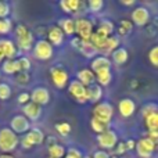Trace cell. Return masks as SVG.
Masks as SVG:
<instances>
[{
  "label": "cell",
  "mask_w": 158,
  "mask_h": 158,
  "mask_svg": "<svg viewBox=\"0 0 158 158\" xmlns=\"http://www.w3.org/2000/svg\"><path fill=\"white\" fill-rule=\"evenodd\" d=\"M144 123L148 131H158V112L147 115L144 118Z\"/></svg>",
  "instance_id": "d6a6232c"
},
{
  "label": "cell",
  "mask_w": 158,
  "mask_h": 158,
  "mask_svg": "<svg viewBox=\"0 0 158 158\" xmlns=\"http://www.w3.org/2000/svg\"><path fill=\"white\" fill-rule=\"evenodd\" d=\"M3 61H4V58H3V56H0V64H2Z\"/></svg>",
  "instance_id": "f5cc1de1"
},
{
  "label": "cell",
  "mask_w": 158,
  "mask_h": 158,
  "mask_svg": "<svg viewBox=\"0 0 158 158\" xmlns=\"http://www.w3.org/2000/svg\"><path fill=\"white\" fill-rule=\"evenodd\" d=\"M17 44L11 39H0V56L4 60H15L17 57Z\"/></svg>",
  "instance_id": "5bb4252c"
},
{
  "label": "cell",
  "mask_w": 158,
  "mask_h": 158,
  "mask_svg": "<svg viewBox=\"0 0 158 158\" xmlns=\"http://www.w3.org/2000/svg\"><path fill=\"white\" fill-rule=\"evenodd\" d=\"M133 22L129 21V19H121L119 21V25H118V36H128L132 33V31H133Z\"/></svg>",
  "instance_id": "83f0119b"
},
{
  "label": "cell",
  "mask_w": 158,
  "mask_h": 158,
  "mask_svg": "<svg viewBox=\"0 0 158 158\" xmlns=\"http://www.w3.org/2000/svg\"><path fill=\"white\" fill-rule=\"evenodd\" d=\"M92 158H111V157H110V154L104 150H96L94 153H93Z\"/></svg>",
  "instance_id": "f6af8a7d"
},
{
  "label": "cell",
  "mask_w": 158,
  "mask_h": 158,
  "mask_svg": "<svg viewBox=\"0 0 158 158\" xmlns=\"http://www.w3.org/2000/svg\"><path fill=\"white\" fill-rule=\"evenodd\" d=\"M19 146V137L10 128L0 129V151L3 154H11Z\"/></svg>",
  "instance_id": "7a4b0ae2"
},
{
  "label": "cell",
  "mask_w": 158,
  "mask_h": 158,
  "mask_svg": "<svg viewBox=\"0 0 158 158\" xmlns=\"http://www.w3.org/2000/svg\"><path fill=\"white\" fill-rule=\"evenodd\" d=\"M0 78H2V72H0Z\"/></svg>",
  "instance_id": "11a10c76"
},
{
  "label": "cell",
  "mask_w": 158,
  "mask_h": 158,
  "mask_svg": "<svg viewBox=\"0 0 158 158\" xmlns=\"http://www.w3.org/2000/svg\"><path fill=\"white\" fill-rule=\"evenodd\" d=\"M60 7L65 14H75L82 7V2L81 0H61Z\"/></svg>",
  "instance_id": "603a6c76"
},
{
  "label": "cell",
  "mask_w": 158,
  "mask_h": 158,
  "mask_svg": "<svg viewBox=\"0 0 158 158\" xmlns=\"http://www.w3.org/2000/svg\"><path fill=\"white\" fill-rule=\"evenodd\" d=\"M125 144H126V148H128V151L135 150V148H136V142H135L133 139H129V140H126V142H125Z\"/></svg>",
  "instance_id": "c3c4849f"
},
{
  "label": "cell",
  "mask_w": 158,
  "mask_h": 158,
  "mask_svg": "<svg viewBox=\"0 0 158 158\" xmlns=\"http://www.w3.org/2000/svg\"><path fill=\"white\" fill-rule=\"evenodd\" d=\"M11 13V7L7 2H0V19L8 18Z\"/></svg>",
  "instance_id": "60d3db41"
},
{
  "label": "cell",
  "mask_w": 158,
  "mask_h": 158,
  "mask_svg": "<svg viewBox=\"0 0 158 158\" xmlns=\"http://www.w3.org/2000/svg\"><path fill=\"white\" fill-rule=\"evenodd\" d=\"M22 112H24V117H27L31 122H35V121H38L39 118L42 117V112L43 111H42L40 106H38V104L31 101V103L22 106Z\"/></svg>",
  "instance_id": "e0dca14e"
},
{
  "label": "cell",
  "mask_w": 158,
  "mask_h": 158,
  "mask_svg": "<svg viewBox=\"0 0 158 158\" xmlns=\"http://www.w3.org/2000/svg\"><path fill=\"white\" fill-rule=\"evenodd\" d=\"M83 158H92V156H83Z\"/></svg>",
  "instance_id": "db71d44e"
},
{
  "label": "cell",
  "mask_w": 158,
  "mask_h": 158,
  "mask_svg": "<svg viewBox=\"0 0 158 158\" xmlns=\"http://www.w3.org/2000/svg\"><path fill=\"white\" fill-rule=\"evenodd\" d=\"M114 31H115V24L114 22H112L111 19H108V18H103V19H100V22H98L96 33L104 36V38H110V36H112Z\"/></svg>",
  "instance_id": "d6986e66"
},
{
  "label": "cell",
  "mask_w": 158,
  "mask_h": 158,
  "mask_svg": "<svg viewBox=\"0 0 158 158\" xmlns=\"http://www.w3.org/2000/svg\"><path fill=\"white\" fill-rule=\"evenodd\" d=\"M29 93H31V101L40 107L47 106L50 103V100H52V94H50L47 87L38 86L35 89H32V92H29Z\"/></svg>",
  "instance_id": "4fadbf2b"
},
{
  "label": "cell",
  "mask_w": 158,
  "mask_h": 158,
  "mask_svg": "<svg viewBox=\"0 0 158 158\" xmlns=\"http://www.w3.org/2000/svg\"><path fill=\"white\" fill-rule=\"evenodd\" d=\"M56 131L61 136H68L72 131V126L68 122H58V123H56Z\"/></svg>",
  "instance_id": "d590c367"
},
{
  "label": "cell",
  "mask_w": 158,
  "mask_h": 158,
  "mask_svg": "<svg viewBox=\"0 0 158 158\" xmlns=\"http://www.w3.org/2000/svg\"><path fill=\"white\" fill-rule=\"evenodd\" d=\"M14 33H15L17 49L22 50V52H31V50H33V46H35V36H33V33L31 32L24 24L17 25L15 29H14Z\"/></svg>",
  "instance_id": "6da1fadb"
},
{
  "label": "cell",
  "mask_w": 158,
  "mask_h": 158,
  "mask_svg": "<svg viewBox=\"0 0 158 158\" xmlns=\"http://www.w3.org/2000/svg\"><path fill=\"white\" fill-rule=\"evenodd\" d=\"M118 111H119L121 117L131 118L132 115L136 112V103L129 97L122 98V100H119V103H118Z\"/></svg>",
  "instance_id": "2e32d148"
},
{
  "label": "cell",
  "mask_w": 158,
  "mask_h": 158,
  "mask_svg": "<svg viewBox=\"0 0 158 158\" xmlns=\"http://www.w3.org/2000/svg\"><path fill=\"white\" fill-rule=\"evenodd\" d=\"M47 158H52V157H47Z\"/></svg>",
  "instance_id": "9f6ffc18"
},
{
  "label": "cell",
  "mask_w": 158,
  "mask_h": 158,
  "mask_svg": "<svg viewBox=\"0 0 158 158\" xmlns=\"http://www.w3.org/2000/svg\"><path fill=\"white\" fill-rule=\"evenodd\" d=\"M121 4L122 6H126V7H131V6H135L136 4V0H121Z\"/></svg>",
  "instance_id": "f907efd6"
},
{
  "label": "cell",
  "mask_w": 158,
  "mask_h": 158,
  "mask_svg": "<svg viewBox=\"0 0 158 158\" xmlns=\"http://www.w3.org/2000/svg\"><path fill=\"white\" fill-rule=\"evenodd\" d=\"M50 78L54 85V87H57L58 90H64L65 87H68L69 85V75L61 67H53L50 69Z\"/></svg>",
  "instance_id": "ba28073f"
},
{
  "label": "cell",
  "mask_w": 158,
  "mask_h": 158,
  "mask_svg": "<svg viewBox=\"0 0 158 158\" xmlns=\"http://www.w3.org/2000/svg\"><path fill=\"white\" fill-rule=\"evenodd\" d=\"M2 72L6 75H17L18 72H21L18 65V61L15 60H4L2 63Z\"/></svg>",
  "instance_id": "cb8c5ba5"
},
{
  "label": "cell",
  "mask_w": 158,
  "mask_h": 158,
  "mask_svg": "<svg viewBox=\"0 0 158 158\" xmlns=\"http://www.w3.org/2000/svg\"><path fill=\"white\" fill-rule=\"evenodd\" d=\"M96 140H97V144H98V147H100V150H104V151L112 150V148H115L118 144V135L115 131L108 129V131L97 135Z\"/></svg>",
  "instance_id": "52a82bcc"
},
{
  "label": "cell",
  "mask_w": 158,
  "mask_h": 158,
  "mask_svg": "<svg viewBox=\"0 0 158 158\" xmlns=\"http://www.w3.org/2000/svg\"><path fill=\"white\" fill-rule=\"evenodd\" d=\"M77 81L81 82L83 86L89 87L90 85L94 83L96 75L90 68H82V69H79V71L77 72Z\"/></svg>",
  "instance_id": "ffe728a7"
},
{
  "label": "cell",
  "mask_w": 158,
  "mask_h": 158,
  "mask_svg": "<svg viewBox=\"0 0 158 158\" xmlns=\"http://www.w3.org/2000/svg\"><path fill=\"white\" fill-rule=\"evenodd\" d=\"M79 44H81V39H79L78 36H75V38H72V39H71V46H72V47L78 49Z\"/></svg>",
  "instance_id": "681fc988"
},
{
  "label": "cell",
  "mask_w": 158,
  "mask_h": 158,
  "mask_svg": "<svg viewBox=\"0 0 158 158\" xmlns=\"http://www.w3.org/2000/svg\"><path fill=\"white\" fill-rule=\"evenodd\" d=\"M10 129L17 135H25L31 131V121L24 114L14 115L10 119Z\"/></svg>",
  "instance_id": "8fae6325"
},
{
  "label": "cell",
  "mask_w": 158,
  "mask_h": 158,
  "mask_svg": "<svg viewBox=\"0 0 158 158\" xmlns=\"http://www.w3.org/2000/svg\"><path fill=\"white\" fill-rule=\"evenodd\" d=\"M131 21L133 22V25L136 27H146V25L150 22V18H151V14H150V10L144 6H137L135 7V10L132 11L131 14Z\"/></svg>",
  "instance_id": "7c38bea8"
},
{
  "label": "cell",
  "mask_w": 158,
  "mask_h": 158,
  "mask_svg": "<svg viewBox=\"0 0 158 158\" xmlns=\"http://www.w3.org/2000/svg\"><path fill=\"white\" fill-rule=\"evenodd\" d=\"M107 39L108 38H104V36L94 32L92 35V38H90V42H92V44L97 49V52H104V50H106V44H107Z\"/></svg>",
  "instance_id": "f546056e"
},
{
  "label": "cell",
  "mask_w": 158,
  "mask_h": 158,
  "mask_svg": "<svg viewBox=\"0 0 158 158\" xmlns=\"http://www.w3.org/2000/svg\"><path fill=\"white\" fill-rule=\"evenodd\" d=\"M43 142L44 133L39 128H31V131L28 133L22 135V137H19V146L24 150H29L35 146H40Z\"/></svg>",
  "instance_id": "3957f363"
},
{
  "label": "cell",
  "mask_w": 158,
  "mask_h": 158,
  "mask_svg": "<svg viewBox=\"0 0 158 158\" xmlns=\"http://www.w3.org/2000/svg\"><path fill=\"white\" fill-rule=\"evenodd\" d=\"M119 44H121L119 36H117V35L110 36V38L107 39V44H106V50H104V53H106V54L111 53V54H112V53H114L115 50L118 49V47H121Z\"/></svg>",
  "instance_id": "4dcf8cb0"
},
{
  "label": "cell",
  "mask_w": 158,
  "mask_h": 158,
  "mask_svg": "<svg viewBox=\"0 0 158 158\" xmlns=\"http://www.w3.org/2000/svg\"><path fill=\"white\" fill-rule=\"evenodd\" d=\"M32 52L35 58H38L40 61H49L54 56V47L46 39H39V40L35 42V46H33Z\"/></svg>",
  "instance_id": "277c9868"
},
{
  "label": "cell",
  "mask_w": 158,
  "mask_h": 158,
  "mask_svg": "<svg viewBox=\"0 0 158 158\" xmlns=\"http://www.w3.org/2000/svg\"><path fill=\"white\" fill-rule=\"evenodd\" d=\"M94 28H93V22L90 19L81 17V18L75 19V33L81 40H90L92 35L94 33Z\"/></svg>",
  "instance_id": "8992f818"
},
{
  "label": "cell",
  "mask_w": 158,
  "mask_h": 158,
  "mask_svg": "<svg viewBox=\"0 0 158 158\" xmlns=\"http://www.w3.org/2000/svg\"><path fill=\"white\" fill-rule=\"evenodd\" d=\"M111 65H112L111 58H108L107 56H97L90 63V69L96 74V72L101 71V69H111Z\"/></svg>",
  "instance_id": "ac0fdd59"
},
{
  "label": "cell",
  "mask_w": 158,
  "mask_h": 158,
  "mask_svg": "<svg viewBox=\"0 0 158 158\" xmlns=\"http://www.w3.org/2000/svg\"><path fill=\"white\" fill-rule=\"evenodd\" d=\"M147 137L151 139L153 142L158 143V131H148L147 132Z\"/></svg>",
  "instance_id": "7dc6e473"
},
{
  "label": "cell",
  "mask_w": 158,
  "mask_h": 158,
  "mask_svg": "<svg viewBox=\"0 0 158 158\" xmlns=\"http://www.w3.org/2000/svg\"><path fill=\"white\" fill-rule=\"evenodd\" d=\"M108 126L110 125H107V123H104V122H101V121L96 119L94 117H92V119H90V128H92V131L96 132L97 135H100V133H103V132L108 131V129H110Z\"/></svg>",
  "instance_id": "1f68e13d"
},
{
  "label": "cell",
  "mask_w": 158,
  "mask_h": 158,
  "mask_svg": "<svg viewBox=\"0 0 158 158\" xmlns=\"http://www.w3.org/2000/svg\"><path fill=\"white\" fill-rule=\"evenodd\" d=\"M0 158H15L14 156H11V154H2Z\"/></svg>",
  "instance_id": "816d5d0a"
},
{
  "label": "cell",
  "mask_w": 158,
  "mask_h": 158,
  "mask_svg": "<svg viewBox=\"0 0 158 158\" xmlns=\"http://www.w3.org/2000/svg\"><path fill=\"white\" fill-rule=\"evenodd\" d=\"M154 112H158V104H156V103H147V104H144V106H143V108H142L143 118H146L147 115H150V114H154Z\"/></svg>",
  "instance_id": "f35d334b"
},
{
  "label": "cell",
  "mask_w": 158,
  "mask_h": 158,
  "mask_svg": "<svg viewBox=\"0 0 158 158\" xmlns=\"http://www.w3.org/2000/svg\"><path fill=\"white\" fill-rule=\"evenodd\" d=\"M129 60V52L125 47H118L114 53H112V61H114L117 65H123L126 64Z\"/></svg>",
  "instance_id": "484cf974"
},
{
  "label": "cell",
  "mask_w": 158,
  "mask_h": 158,
  "mask_svg": "<svg viewBox=\"0 0 158 158\" xmlns=\"http://www.w3.org/2000/svg\"><path fill=\"white\" fill-rule=\"evenodd\" d=\"M17 61H18V65H19V69H21V72H28L31 69V67H32V64H31V60L28 57H25V56L17 58Z\"/></svg>",
  "instance_id": "ab89813d"
},
{
  "label": "cell",
  "mask_w": 158,
  "mask_h": 158,
  "mask_svg": "<svg viewBox=\"0 0 158 158\" xmlns=\"http://www.w3.org/2000/svg\"><path fill=\"white\" fill-rule=\"evenodd\" d=\"M64 39H65V35L58 25L52 27L47 32V40L50 42L53 47H61L64 44Z\"/></svg>",
  "instance_id": "9a60e30c"
},
{
  "label": "cell",
  "mask_w": 158,
  "mask_h": 158,
  "mask_svg": "<svg viewBox=\"0 0 158 158\" xmlns=\"http://www.w3.org/2000/svg\"><path fill=\"white\" fill-rule=\"evenodd\" d=\"M17 101H18V104H21V106H25V104L31 103V93L29 92H21L18 94V97H17Z\"/></svg>",
  "instance_id": "b9f144b4"
},
{
  "label": "cell",
  "mask_w": 158,
  "mask_h": 158,
  "mask_svg": "<svg viewBox=\"0 0 158 158\" xmlns=\"http://www.w3.org/2000/svg\"><path fill=\"white\" fill-rule=\"evenodd\" d=\"M64 158H83V154H82V151L79 148L71 147V148H68V151H67Z\"/></svg>",
  "instance_id": "ee69618b"
},
{
  "label": "cell",
  "mask_w": 158,
  "mask_h": 158,
  "mask_svg": "<svg viewBox=\"0 0 158 158\" xmlns=\"http://www.w3.org/2000/svg\"><path fill=\"white\" fill-rule=\"evenodd\" d=\"M78 50L85 58H89V60H93L94 57H97V53H98L97 49L93 46L90 40H81Z\"/></svg>",
  "instance_id": "44dd1931"
},
{
  "label": "cell",
  "mask_w": 158,
  "mask_h": 158,
  "mask_svg": "<svg viewBox=\"0 0 158 158\" xmlns=\"http://www.w3.org/2000/svg\"><path fill=\"white\" fill-rule=\"evenodd\" d=\"M126 151H128V148H126V144H125V143H119V142H118V144H117V147H115V153H117V154H119V156H121V154H123V153H126Z\"/></svg>",
  "instance_id": "bcb514c9"
},
{
  "label": "cell",
  "mask_w": 158,
  "mask_h": 158,
  "mask_svg": "<svg viewBox=\"0 0 158 158\" xmlns=\"http://www.w3.org/2000/svg\"><path fill=\"white\" fill-rule=\"evenodd\" d=\"M68 93L71 94V97L74 98L77 103L79 104H86L87 103V90H86V86L78 82L77 79L74 81H69V85H68Z\"/></svg>",
  "instance_id": "9c48e42d"
},
{
  "label": "cell",
  "mask_w": 158,
  "mask_h": 158,
  "mask_svg": "<svg viewBox=\"0 0 158 158\" xmlns=\"http://www.w3.org/2000/svg\"><path fill=\"white\" fill-rule=\"evenodd\" d=\"M147 56H148V63H150L154 68H158V44L151 47Z\"/></svg>",
  "instance_id": "74e56055"
},
{
  "label": "cell",
  "mask_w": 158,
  "mask_h": 158,
  "mask_svg": "<svg viewBox=\"0 0 158 158\" xmlns=\"http://www.w3.org/2000/svg\"><path fill=\"white\" fill-rule=\"evenodd\" d=\"M29 81H31V78L28 72H18L15 77V82L18 85H27Z\"/></svg>",
  "instance_id": "7bdbcfd3"
},
{
  "label": "cell",
  "mask_w": 158,
  "mask_h": 158,
  "mask_svg": "<svg viewBox=\"0 0 158 158\" xmlns=\"http://www.w3.org/2000/svg\"><path fill=\"white\" fill-rule=\"evenodd\" d=\"M87 90V101H90V103H100L101 98H103V87L100 86V85H90L89 87H86Z\"/></svg>",
  "instance_id": "7402d4cb"
},
{
  "label": "cell",
  "mask_w": 158,
  "mask_h": 158,
  "mask_svg": "<svg viewBox=\"0 0 158 158\" xmlns=\"http://www.w3.org/2000/svg\"><path fill=\"white\" fill-rule=\"evenodd\" d=\"M13 31V21L10 18L0 19V35H8Z\"/></svg>",
  "instance_id": "8d00e7d4"
},
{
  "label": "cell",
  "mask_w": 158,
  "mask_h": 158,
  "mask_svg": "<svg viewBox=\"0 0 158 158\" xmlns=\"http://www.w3.org/2000/svg\"><path fill=\"white\" fill-rule=\"evenodd\" d=\"M47 153H49V157H52V158H64L65 157V154H67V150H65L64 146L54 143V144L49 146Z\"/></svg>",
  "instance_id": "f1b7e54d"
},
{
  "label": "cell",
  "mask_w": 158,
  "mask_h": 158,
  "mask_svg": "<svg viewBox=\"0 0 158 158\" xmlns=\"http://www.w3.org/2000/svg\"><path fill=\"white\" fill-rule=\"evenodd\" d=\"M11 96H13L11 86L8 83H6V82H0V100L7 101V100H10Z\"/></svg>",
  "instance_id": "836d02e7"
},
{
  "label": "cell",
  "mask_w": 158,
  "mask_h": 158,
  "mask_svg": "<svg viewBox=\"0 0 158 158\" xmlns=\"http://www.w3.org/2000/svg\"><path fill=\"white\" fill-rule=\"evenodd\" d=\"M87 7H89L90 13L97 14L104 8V2L103 0H89L87 2Z\"/></svg>",
  "instance_id": "e575fe53"
},
{
  "label": "cell",
  "mask_w": 158,
  "mask_h": 158,
  "mask_svg": "<svg viewBox=\"0 0 158 158\" xmlns=\"http://www.w3.org/2000/svg\"><path fill=\"white\" fill-rule=\"evenodd\" d=\"M96 81H97V85L103 86H108L112 82V72L111 69H101V71L96 72Z\"/></svg>",
  "instance_id": "4316f807"
},
{
  "label": "cell",
  "mask_w": 158,
  "mask_h": 158,
  "mask_svg": "<svg viewBox=\"0 0 158 158\" xmlns=\"http://www.w3.org/2000/svg\"><path fill=\"white\" fill-rule=\"evenodd\" d=\"M93 117L96 119L110 125L112 117H114V107H112V104L108 103V101H100V103H97L94 106V108H93Z\"/></svg>",
  "instance_id": "5b68a950"
},
{
  "label": "cell",
  "mask_w": 158,
  "mask_h": 158,
  "mask_svg": "<svg viewBox=\"0 0 158 158\" xmlns=\"http://www.w3.org/2000/svg\"><path fill=\"white\" fill-rule=\"evenodd\" d=\"M157 148V143L148 137H142L136 142V153L139 158H151Z\"/></svg>",
  "instance_id": "30bf717a"
},
{
  "label": "cell",
  "mask_w": 158,
  "mask_h": 158,
  "mask_svg": "<svg viewBox=\"0 0 158 158\" xmlns=\"http://www.w3.org/2000/svg\"><path fill=\"white\" fill-rule=\"evenodd\" d=\"M58 27L61 28V31L64 32L65 36H74L75 35V19H72L71 17L61 18Z\"/></svg>",
  "instance_id": "d4e9b609"
}]
</instances>
